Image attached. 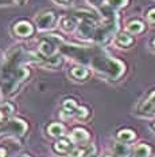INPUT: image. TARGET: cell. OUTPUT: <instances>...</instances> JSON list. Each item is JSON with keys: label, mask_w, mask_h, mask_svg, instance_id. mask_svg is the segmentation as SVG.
I'll use <instances>...</instances> for the list:
<instances>
[{"label": "cell", "mask_w": 155, "mask_h": 157, "mask_svg": "<svg viewBox=\"0 0 155 157\" xmlns=\"http://www.w3.org/2000/svg\"><path fill=\"white\" fill-rule=\"evenodd\" d=\"M134 156H138V157H147L151 155V148L146 144H139L134 148V152H132Z\"/></svg>", "instance_id": "20"}, {"label": "cell", "mask_w": 155, "mask_h": 157, "mask_svg": "<svg viewBox=\"0 0 155 157\" xmlns=\"http://www.w3.org/2000/svg\"><path fill=\"white\" fill-rule=\"evenodd\" d=\"M14 106L10 102H3L2 103V122H6L7 120L11 118V116L14 114Z\"/></svg>", "instance_id": "19"}, {"label": "cell", "mask_w": 155, "mask_h": 157, "mask_svg": "<svg viewBox=\"0 0 155 157\" xmlns=\"http://www.w3.org/2000/svg\"><path fill=\"white\" fill-rule=\"evenodd\" d=\"M147 20H149V23L155 24V8L149 11V13H147Z\"/></svg>", "instance_id": "25"}, {"label": "cell", "mask_w": 155, "mask_h": 157, "mask_svg": "<svg viewBox=\"0 0 155 157\" xmlns=\"http://www.w3.org/2000/svg\"><path fill=\"white\" fill-rule=\"evenodd\" d=\"M47 133L51 136V137H61V136L65 133V126L62 124L53 122L47 126Z\"/></svg>", "instance_id": "15"}, {"label": "cell", "mask_w": 155, "mask_h": 157, "mask_svg": "<svg viewBox=\"0 0 155 157\" xmlns=\"http://www.w3.org/2000/svg\"><path fill=\"white\" fill-rule=\"evenodd\" d=\"M97 22H99V20L93 19V17H80V24H78L77 30H75L77 36L80 39H84V40L93 39L95 33L97 30V27H96Z\"/></svg>", "instance_id": "4"}, {"label": "cell", "mask_w": 155, "mask_h": 157, "mask_svg": "<svg viewBox=\"0 0 155 157\" xmlns=\"http://www.w3.org/2000/svg\"><path fill=\"white\" fill-rule=\"evenodd\" d=\"M70 75L75 81H86L89 78V71L85 66H75L70 70Z\"/></svg>", "instance_id": "14"}, {"label": "cell", "mask_w": 155, "mask_h": 157, "mask_svg": "<svg viewBox=\"0 0 155 157\" xmlns=\"http://www.w3.org/2000/svg\"><path fill=\"white\" fill-rule=\"evenodd\" d=\"M135 133L131 129H121L117 133V140L119 141H123V142H131L135 140Z\"/></svg>", "instance_id": "18"}, {"label": "cell", "mask_w": 155, "mask_h": 157, "mask_svg": "<svg viewBox=\"0 0 155 157\" xmlns=\"http://www.w3.org/2000/svg\"><path fill=\"white\" fill-rule=\"evenodd\" d=\"M78 24H80V17H77L75 15H69V16H63L61 19L59 26L65 33H74L77 30Z\"/></svg>", "instance_id": "8"}, {"label": "cell", "mask_w": 155, "mask_h": 157, "mask_svg": "<svg viewBox=\"0 0 155 157\" xmlns=\"http://www.w3.org/2000/svg\"><path fill=\"white\" fill-rule=\"evenodd\" d=\"M77 110H78V106L74 99H65L62 103V110L59 113V117L62 120H69L73 116H75Z\"/></svg>", "instance_id": "7"}, {"label": "cell", "mask_w": 155, "mask_h": 157, "mask_svg": "<svg viewBox=\"0 0 155 157\" xmlns=\"http://www.w3.org/2000/svg\"><path fill=\"white\" fill-rule=\"evenodd\" d=\"M55 4H59V6H66V4H69V2L70 0H53Z\"/></svg>", "instance_id": "26"}, {"label": "cell", "mask_w": 155, "mask_h": 157, "mask_svg": "<svg viewBox=\"0 0 155 157\" xmlns=\"http://www.w3.org/2000/svg\"><path fill=\"white\" fill-rule=\"evenodd\" d=\"M113 153L116 156H128L129 153V148L127 145V142H123V141H117L113 144Z\"/></svg>", "instance_id": "16"}, {"label": "cell", "mask_w": 155, "mask_h": 157, "mask_svg": "<svg viewBox=\"0 0 155 157\" xmlns=\"http://www.w3.org/2000/svg\"><path fill=\"white\" fill-rule=\"evenodd\" d=\"M104 15H105V23H104L101 27H97L95 36H93V40H95L96 43H105L119 28L117 15L113 8H111L109 12H108V10H107V11L104 12Z\"/></svg>", "instance_id": "2"}, {"label": "cell", "mask_w": 155, "mask_h": 157, "mask_svg": "<svg viewBox=\"0 0 155 157\" xmlns=\"http://www.w3.org/2000/svg\"><path fill=\"white\" fill-rule=\"evenodd\" d=\"M14 31L18 36L20 38H27V36H31L32 34V26L26 20H22V22H18L15 26H14Z\"/></svg>", "instance_id": "11"}, {"label": "cell", "mask_w": 155, "mask_h": 157, "mask_svg": "<svg viewBox=\"0 0 155 157\" xmlns=\"http://www.w3.org/2000/svg\"><path fill=\"white\" fill-rule=\"evenodd\" d=\"M61 63H62V56H61V54H55V55L50 56V58H47V59H43L42 58L41 65L51 66V67H58Z\"/></svg>", "instance_id": "21"}, {"label": "cell", "mask_w": 155, "mask_h": 157, "mask_svg": "<svg viewBox=\"0 0 155 157\" xmlns=\"http://www.w3.org/2000/svg\"><path fill=\"white\" fill-rule=\"evenodd\" d=\"M89 116V112L88 109L85 108V106H78V110L77 113H75V117H77L78 120H86Z\"/></svg>", "instance_id": "23"}, {"label": "cell", "mask_w": 155, "mask_h": 157, "mask_svg": "<svg viewBox=\"0 0 155 157\" xmlns=\"http://www.w3.org/2000/svg\"><path fill=\"white\" fill-rule=\"evenodd\" d=\"M127 31L128 33H131V34H134V35H136V34H140V33H143V30H145V24H143L140 20H131L128 24H127Z\"/></svg>", "instance_id": "17"}, {"label": "cell", "mask_w": 155, "mask_h": 157, "mask_svg": "<svg viewBox=\"0 0 155 157\" xmlns=\"http://www.w3.org/2000/svg\"><path fill=\"white\" fill-rule=\"evenodd\" d=\"M128 4V0H108V6L113 10H120Z\"/></svg>", "instance_id": "22"}, {"label": "cell", "mask_w": 155, "mask_h": 157, "mask_svg": "<svg viewBox=\"0 0 155 157\" xmlns=\"http://www.w3.org/2000/svg\"><path fill=\"white\" fill-rule=\"evenodd\" d=\"M108 0H86V3L91 4L92 7H95V8H101V7L105 6Z\"/></svg>", "instance_id": "24"}, {"label": "cell", "mask_w": 155, "mask_h": 157, "mask_svg": "<svg viewBox=\"0 0 155 157\" xmlns=\"http://www.w3.org/2000/svg\"><path fill=\"white\" fill-rule=\"evenodd\" d=\"M89 137H91L89 133L85 129H82V128H75L70 134L71 141L75 142V144H86L89 140Z\"/></svg>", "instance_id": "12"}, {"label": "cell", "mask_w": 155, "mask_h": 157, "mask_svg": "<svg viewBox=\"0 0 155 157\" xmlns=\"http://www.w3.org/2000/svg\"><path fill=\"white\" fill-rule=\"evenodd\" d=\"M115 44L120 48H131L134 46V38L127 33H119L115 36Z\"/></svg>", "instance_id": "10"}, {"label": "cell", "mask_w": 155, "mask_h": 157, "mask_svg": "<svg viewBox=\"0 0 155 157\" xmlns=\"http://www.w3.org/2000/svg\"><path fill=\"white\" fill-rule=\"evenodd\" d=\"M153 47L155 48V39H154V40H153Z\"/></svg>", "instance_id": "27"}, {"label": "cell", "mask_w": 155, "mask_h": 157, "mask_svg": "<svg viewBox=\"0 0 155 157\" xmlns=\"http://www.w3.org/2000/svg\"><path fill=\"white\" fill-rule=\"evenodd\" d=\"M91 66L97 73L103 74V75L111 78V79L120 78L125 70L123 62L115 58H111V56L103 54V52L93 55V58L91 59Z\"/></svg>", "instance_id": "1"}, {"label": "cell", "mask_w": 155, "mask_h": 157, "mask_svg": "<svg viewBox=\"0 0 155 157\" xmlns=\"http://www.w3.org/2000/svg\"><path fill=\"white\" fill-rule=\"evenodd\" d=\"M96 153V148L95 145L92 144H88V145H82L80 148H75L73 149V152H71V156L74 157H81V156H93Z\"/></svg>", "instance_id": "13"}, {"label": "cell", "mask_w": 155, "mask_h": 157, "mask_svg": "<svg viewBox=\"0 0 155 157\" xmlns=\"http://www.w3.org/2000/svg\"><path fill=\"white\" fill-rule=\"evenodd\" d=\"M15 2H20V0H15Z\"/></svg>", "instance_id": "29"}, {"label": "cell", "mask_w": 155, "mask_h": 157, "mask_svg": "<svg viewBox=\"0 0 155 157\" xmlns=\"http://www.w3.org/2000/svg\"><path fill=\"white\" fill-rule=\"evenodd\" d=\"M74 146L71 138H61L54 144V151L58 155H71Z\"/></svg>", "instance_id": "9"}, {"label": "cell", "mask_w": 155, "mask_h": 157, "mask_svg": "<svg viewBox=\"0 0 155 157\" xmlns=\"http://www.w3.org/2000/svg\"><path fill=\"white\" fill-rule=\"evenodd\" d=\"M27 130V124L26 121L20 118H10L6 122H2V133H12L15 136H22Z\"/></svg>", "instance_id": "5"}, {"label": "cell", "mask_w": 155, "mask_h": 157, "mask_svg": "<svg viewBox=\"0 0 155 157\" xmlns=\"http://www.w3.org/2000/svg\"><path fill=\"white\" fill-rule=\"evenodd\" d=\"M62 42L58 35H49L45 36L39 42V54L43 59H47L50 56L58 54L59 51V44Z\"/></svg>", "instance_id": "3"}, {"label": "cell", "mask_w": 155, "mask_h": 157, "mask_svg": "<svg viewBox=\"0 0 155 157\" xmlns=\"http://www.w3.org/2000/svg\"><path fill=\"white\" fill-rule=\"evenodd\" d=\"M54 22H55V15L50 11L42 12L35 16V24L39 30H49L50 27H53Z\"/></svg>", "instance_id": "6"}, {"label": "cell", "mask_w": 155, "mask_h": 157, "mask_svg": "<svg viewBox=\"0 0 155 157\" xmlns=\"http://www.w3.org/2000/svg\"><path fill=\"white\" fill-rule=\"evenodd\" d=\"M153 129L155 130V121H154V124H153Z\"/></svg>", "instance_id": "28"}]
</instances>
